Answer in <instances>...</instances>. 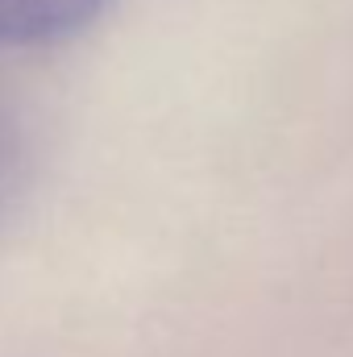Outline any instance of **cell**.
Wrapping results in <instances>:
<instances>
[{"label": "cell", "mask_w": 353, "mask_h": 357, "mask_svg": "<svg viewBox=\"0 0 353 357\" xmlns=\"http://www.w3.org/2000/svg\"><path fill=\"white\" fill-rule=\"evenodd\" d=\"M108 0H0V50L46 46L84 33Z\"/></svg>", "instance_id": "6da1fadb"}]
</instances>
